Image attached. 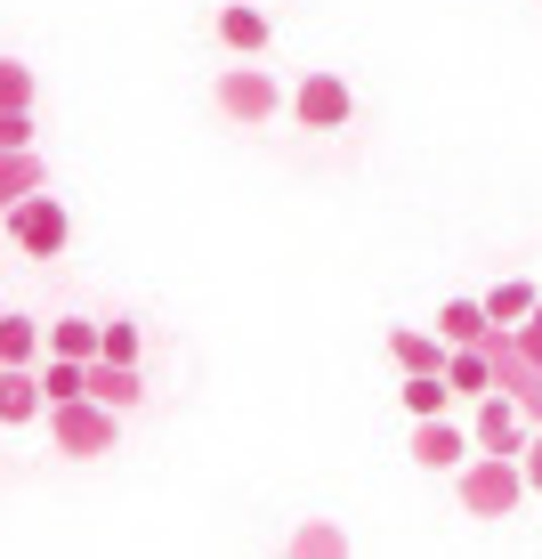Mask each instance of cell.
I'll list each match as a JSON object with an SVG mask.
<instances>
[{"label": "cell", "instance_id": "cell-8", "mask_svg": "<svg viewBox=\"0 0 542 559\" xmlns=\"http://www.w3.org/2000/svg\"><path fill=\"white\" fill-rule=\"evenodd\" d=\"M82 390L89 397H106L113 414H130V406H146V373L138 365H122V357H89V373H82Z\"/></svg>", "mask_w": 542, "mask_h": 559}, {"label": "cell", "instance_id": "cell-24", "mask_svg": "<svg viewBox=\"0 0 542 559\" xmlns=\"http://www.w3.org/2000/svg\"><path fill=\"white\" fill-rule=\"evenodd\" d=\"M510 333H518V349H527V357L542 365V300H534V308H527V317H518V324H510Z\"/></svg>", "mask_w": 542, "mask_h": 559}, {"label": "cell", "instance_id": "cell-5", "mask_svg": "<svg viewBox=\"0 0 542 559\" xmlns=\"http://www.w3.org/2000/svg\"><path fill=\"white\" fill-rule=\"evenodd\" d=\"M527 430H534V421H527V406H518L510 390L470 397V438H478L486 454H518V447H527Z\"/></svg>", "mask_w": 542, "mask_h": 559}, {"label": "cell", "instance_id": "cell-14", "mask_svg": "<svg viewBox=\"0 0 542 559\" xmlns=\"http://www.w3.org/2000/svg\"><path fill=\"white\" fill-rule=\"evenodd\" d=\"M33 187H49L41 154H33V146H0V211H9V203H25Z\"/></svg>", "mask_w": 542, "mask_h": 559}, {"label": "cell", "instance_id": "cell-23", "mask_svg": "<svg viewBox=\"0 0 542 559\" xmlns=\"http://www.w3.org/2000/svg\"><path fill=\"white\" fill-rule=\"evenodd\" d=\"M0 146H33V106H0Z\"/></svg>", "mask_w": 542, "mask_h": 559}, {"label": "cell", "instance_id": "cell-26", "mask_svg": "<svg viewBox=\"0 0 542 559\" xmlns=\"http://www.w3.org/2000/svg\"><path fill=\"white\" fill-rule=\"evenodd\" d=\"M518 406H527V421H542V365H534V381L518 390Z\"/></svg>", "mask_w": 542, "mask_h": 559}, {"label": "cell", "instance_id": "cell-22", "mask_svg": "<svg viewBox=\"0 0 542 559\" xmlns=\"http://www.w3.org/2000/svg\"><path fill=\"white\" fill-rule=\"evenodd\" d=\"M0 106H33V66L0 57Z\"/></svg>", "mask_w": 542, "mask_h": 559}, {"label": "cell", "instance_id": "cell-4", "mask_svg": "<svg viewBox=\"0 0 542 559\" xmlns=\"http://www.w3.org/2000/svg\"><path fill=\"white\" fill-rule=\"evenodd\" d=\"M210 106H219L236 130H267L292 98L276 90V73H267V66H227L219 82H210Z\"/></svg>", "mask_w": 542, "mask_h": 559}, {"label": "cell", "instance_id": "cell-1", "mask_svg": "<svg viewBox=\"0 0 542 559\" xmlns=\"http://www.w3.org/2000/svg\"><path fill=\"white\" fill-rule=\"evenodd\" d=\"M454 495H461V511H470V519H510L534 487H527V462H518V454H486V447H478L454 471Z\"/></svg>", "mask_w": 542, "mask_h": 559}, {"label": "cell", "instance_id": "cell-3", "mask_svg": "<svg viewBox=\"0 0 542 559\" xmlns=\"http://www.w3.org/2000/svg\"><path fill=\"white\" fill-rule=\"evenodd\" d=\"M49 438H57V454H73V462H98L113 454V438H122V414L106 406V397H57L49 406Z\"/></svg>", "mask_w": 542, "mask_h": 559}, {"label": "cell", "instance_id": "cell-15", "mask_svg": "<svg viewBox=\"0 0 542 559\" xmlns=\"http://www.w3.org/2000/svg\"><path fill=\"white\" fill-rule=\"evenodd\" d=\"M430 414H454V381L445 373H405V421H430Z\"/></svg>", "mask_w": 542, "mask_h": 559}, {"label": "cell", "instance_id": "cell-10", "mask_svg": "<svg viewBox=\"0 0 542 559\" xmlns=\"http://www.w3.org/2000/svg\"><path fill=\"white\" fill-rule=\"evenodd\" d=\"M33 414H49L41 365H0V421H9V430H25Z\"/></svg>", "mask_w": 542, "mask_h": 559}, {"label": "cell", "instance_id": "cell-21", "mask_svg": "<svg viewBox=\"0 0 542 559\" xmlns=\"http://www.w3.org/2000/svg\"><path fill=\"white\" fill-rule=\"evenodd\" d=\"M292 551H300V559H340V551H348V535H340V527H300V535H292Z\"/></svg>", "mask_w": 542, "mask_h": 559}, {"label": "cell", "instance_id": "cell-19", "mask_svg": "<svg viewBox=\"0 0 542 559\" xmlns=\"http://www.w3.org/2000/svg\"><path fill=\"white\" fill-rule=\"evenodd\" d=\"M534 300H542V293H534V284H527V276H502V284H494V293H486V317H494V324H518V317H527V308H534Z\"/></svg>", "mask_w": 542, "mask_h": 559}, {"label": "cell", "instance_id": "cell-13", "mask_svg": "<svg viewBox=\"0 0 542 559\" xmlns=\"http://www.w3.org/2000/svg\"><path fill=\"white\" fill-rule=\"evenodd\" d=\"M41 357H49V324L0 308V365H41Z\"/></svg>", "mask_w": 542, "mask_h": 559}, {"label": "cell", "instance_id": "cell-9", "mask_svg": "<svg viewBox=\"0 0 542 559\" xmlns=\"http://www.w3.org/2000/svg\"><path fill=\"white\" fill-rule=\"evenodd\" d=\"M389 357H397V373H445L454 341H445L437 324H397V333H389Z\"/></svg>", "mask_w": 542, "mask_h": 559}, {"label": "cell", "instance_id": "cell-2", "mask_svg": "<svg viewBox=\"0 0 542 559\" xmlns=\"http://www.w3.org/2000/svg\"><path fill=\"white\" fill-rule=\"evenodd\" d=\"M0 227H9V243L25 260H65V243H73V211H65V195H49V187H33L25 203H9Z\"/></svg>", "mask_w": 542, "mask_h": 559}, {"label": "cell", "instance_id": "cell-25", "mask_svg": "<svg viewBox=\"0 0 542 559\" xmlns=\"http://www.w3.org/2000/svg\"><path fill=\"white\" fill-rule=\"evenodd\" d=\"M518 462H527V487L542 495V421H534V430H527V447H518Z\"/></svg>", "mask_w": 542, "mask_h": 559}, {"label": "cell", "instance_id": "cell-12", "mask_svg": "<svg viewBox=\"0 0 542 559\" xmlns=\"http://www.w3.org/2000/svg\"><path fill=\"white\" fill-rule=\"evenodd\" d=\"M219 41L236 57H267L276 25H267V9H251V0H227V9H219Z\"/></svg>", "mask_w": 542, "mask_h": 559}, {"label": "cell", "instance_id": "cell-16", "mask_svg": "<svg viewBox=\"0 0 542 559\" xmlns=\"http://www.w3.org/2000/svg\"><path fill=\"white\" fill-rule=\"evenodd\" d=\"M486 324H494V317H486V300H445V308H437V333L454 341V349L486 341Z\"/></svg>", "mask_w": 542, "mask_h": 559}, {"label": "cell", "instance_id": "cell-18", "mask_svg": "<svg viewBox=\"0 0 542 559\" xmlns=\"http://www.w3.org/2000/svg\"><path fill=\"white\" fill-rule=\"evenodd\" d=\"M445 381H454V397H486V390H494L486 349H478V341H470V349H454V357H445Z\"/></svg>", "mask_w": 542, "mask_h": 559}, {"label": "cell", "instance_id": "cell-17", "mask_svg": "<svg viewBox=\"0 0 542 559\" xmlns=\"http://www.w3.org/2000/svg\"><path fill=\"white\" fill-rule=\"evenodd\" d=\"M98 341H106V324H89V317H57L49 324V357H98Z\"/></svg>", "mask_w": 542, "mask_h": 559}, {"label": "cell", "instance_id": "cell-7", "mask_svg": "<svg viewBox=\"0 0 542 559\" xmlns=\"http://www.w3.org/2000/svg\"><path fill=\"white\" fill-rule=\"evenodd\" d=\"M405 454H413L421 471H461V462L478 454V438L461 430L454 414H430V421H413V438H405Z\"/></svg>", "mask_w": 542, "mask_h": 559}, {"label": "cell", "instance_id": "cell-11", "mask_svg": "<svg viewBox=\"0 0 542 559\" xmlns=\"http://www.w3.org/2000/svg\"><path fill=\"white\" fill-rule=\"evenodd\" d=\"M478 349H486V365H494V390H527V381H534V357L527 349H518V333H510V324H486V341H478Z\"/></svg>", "mask_w": 542, "mask_h": 559}, {"label": "cell", "instance_id": "cell-6", "mask_svg": "<svg viewBox=\"0 0 542 559\" xmlns=\"http://www.w3.org/2000/svg\"><path fill=\"white\" fill-rule=\"evenodd\" d=\"M348 114H357V90H348L340 73H308L292 90V122L300 130H348Z\"/></svg>", "mask_w": 542, "mask_h": 559}, {"label": "cell", "instance_id": "cell-20", "mask_svg": "<svg viewBox=\"0 0 542 559\" xmlns=\"http://www.w3.org/2000/svg\"><path fill=\"white\" fill-rule=\"evenodd\" d=\"M98 357H122V365H138V357H146V324L113 317V324H106V341H98Z\"/></svg>", "mask_w": 542, "mask_h": 559}]
</instances>
